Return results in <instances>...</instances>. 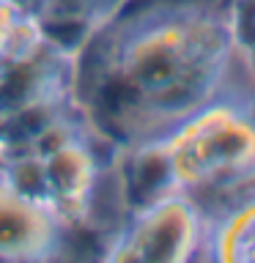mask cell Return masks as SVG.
I'll use <instances>...</instances> for the list:
<instances>
[{"label": "cell", "mask_w": 255, "mask_h": 263, "mask_svg": "<svg viewBox=\"0 0 255 263\" xmlns=\"http://www.w3.org/2000/svg\"><path fill=\"white\" fill-rule=\"evenodd\" d=\"M154 145L173 192L228 205L255 186V96L225 88Z\"/></svg>", "instance_id": "2"}, {"label": "cell", "mask_w": 255, "mask_h": 263, "mask_svg": "<svg viewBox=\"0 0 255 263\" xmlns=\"http://www.w3.org/2000/svg\"><path fill=\"white\" fill-rule=\"evenodd\" d=\"M233 58L225 3L145 0L96 36L80 90L99 132L132 151L220 96Z\"/></svg>", "instance_id": "1"}, {"label": "cell", "mask_w": 255, "mask_h": 263, "mask_svg": "<svg viewBox=\"0 0 255 263\" xmlns=\"http://www.w3.org/2000/svg\"><path fill=\"white\" fill-rule=\"evenodd\" d=\"M233 36L236 58L255 71V0H222Z\"/></svg>", "instance_id": "5"}, {"label": "cell", "mask_w": 255, "mask_h": 263, "mask_svg": "<svg viewBox=\"0 0 255 263\" xmlns=\"http://www.w3.org/2000/svg\"><path fill=\"white\" fill-rule=\"evenodd\" d=\"M206 255L220 260H255V186L209 217Z\"/></svg>", "instance_id": "4"}, {"label": "cell", "mask_w": 255, "mask_h": 263, "mask_svg": "<svg viewBox=\"0 0 255 263\" xmlns=\"http://www.w3.org/2000/svg\"><path fill=\"white\" fill-rule=\"evenodd\" d=\"M209 214L187 192H168L137 209L123 230L115 258L137 260H189L206 255Z\"/></svg>", "instance_id": "3"}]
</instances>
